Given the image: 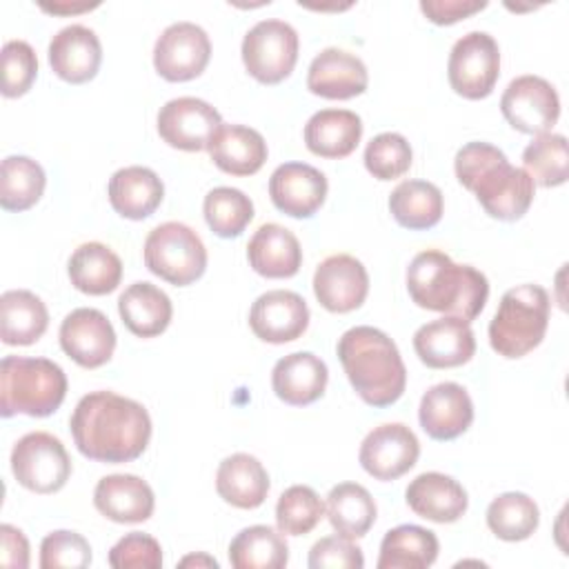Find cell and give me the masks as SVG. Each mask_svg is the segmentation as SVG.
<instances>
[{
  "instance_id": "cell-43",
  "label": "cell",
  "mask_w": 569,
  "mask_h": 569,
  "mask_svg": "<svg viewBox=\"0 0 569 569\" xmlns=\"http://www.w3.org/2000/svg\"><path fill=\"white\" fill-rule=\"evenodd\" d=\"M362 160L373 178L396 180L409 171L413 151L405 136L396 131H385L367 142Z\"/></svg>"
},
{
  "instance_id": "cell-39",
  "label": "cell",
  "mask_w": 569,
  "mask_h": 569,
  "mask_svg": "<svg viewBox=\"0 0 569 569\" xmlns=\"http://www.w3.org/2000/svg\"><path fill=\"white\" fill-rule=\"evenodd\" d=\"M540 525V509L522 491H507L496 496L487 507V527L507 542L527 540Z\"/></svg>"
},
{
  "instance_id": "cell-20",
  "label": "cell",
  "mask_w": 569,
  "mask_h": 569,
  "mask_svg": "<svg viewBox=\"0 0 569 569\" xmlns=\"http://www.w3.org/2000/svg\"><path fill=\"white\" fill-rule=\"evenodd\" d=\"M422 431L440 442L462 436L473 422V402L458 382H438L429 387L418 407Z\"/></svg>"
},
{
  "instance_id": "cell-16",
  "label": "cell",
  "mask_w": 569,
  "mask_h": 569,
  "mask_svg": "<svg viewBox=\"0 0 569 569\" xmlns=\"http://www.w3.org/2000/svg\"><path fill=\"white\" fill-rule=\"evenodd\" d=\"M313 293L331 313H349L367 300L369 273L365 264L349 253L327 256L313 273Z\"/></svg>"
},
{
  "instance_id": "cell-46",
  "label": "cell",
  "mask_w": 569,
  "mask_h": 569,
  "mask_svg": "<svg viewBox=\"0 0 569 569\" xmlns=\"http://www.w3.org/2000/svg\"><path fill=\"white\" fill-rule=\"evenodd\" d=\"M109 565L113 569H160L162 547L153 536L131 531L111 547Z\"/></svg>"
},
{
  "instance_id": "cell-3",
  "label": "cell",
  "mask_w": 569,
  "mask_h": 569,
  "mask_svg": "<svg viewBox=\"0 0 569 569\" xmlns=\"http://www.w3.org/2000/svg\"><path fill=\"white\" fill-rule=\"evenodd\" d=\"M407 291L420 309L471 322L487 305L489 280L476 267L458 264L447 253L427 249L407 267Z\"/></svg>"
},
{
  "instance_id": "cell-31",
  "label": "cell",
  "mask_w": 569,
  "mask_h": 569,
  "mask_svg": "<svg viewBox=\"0 0 569 569\" xmlns=\"http://www.w3.org/2000/svg\"><path fill=\"white\" fill-rule=\"evenodd\" d=\"M118 313L122 325L138 338H156L167 331L173 318L169 296L151 282H133L118 298Z\"/></svg>"
},
{
  "instance_id": "cell-8",
  "label": "cell",
  "mask_w": 569,
  "mask_h": 569,
  "mask_svg": "<svg viewBox=\"0 0 569 569\" xmlns=\"http://www.w3.org/2000/svg\"><path fill=\"white\" fill-rule=\"evenodd\" d=\"M300 40L296 29L278 18L256 22L242 38L240 56L249 76L262 84H278L298 62Z\"/></svg>"
},
{
  "instance_id": "cell-33",
  "label": "cell",
  "mask_w": 569,
  "mask_h": 569,
  "mask_svg": "<svg viewBox=\"0 0 569 569\" xmlns=\"http://www.w3.org/2000/svg\"><path fill=\"white\" fill-rule=\"evenodd\" d=\"M71 284L87 296H107L122 280L120 256L102 242H82L67 264Z\"/></svg>"
},
{
  "instance_id": "cell-19",
  "label": "cell",
  "mask_w": 569,
  "mask_h": 569,
  "mask_svg": "<svg viewBox=\"0 0 569 569\" xmlns=\"http://www.w3.org/2000/svg\"><path fill=\"white\" fill-rule=\"evenodd\" d=\"M413 349L422 365L431 369H451L469 362L476 353V338L467 320L442 316L413 333Z\"/></svg>"
},
{
  "instance_id": "cell-36",
  "label": "cell",
  "mask_w": 569,
  "mask_h": 569,
  "mask_svg": "<svg viewBox=\"0 0 569 569\" xmlns=\"http://www.w3.org/2000/svg\"><path fill=\"white\" fill-rule=\"evenodd\" d=\"M325 513L336 533L356 540L373 527L378 509L373 496L362 485L340 482L329 491Z\"/></svg>"
},
{
  "instance_id": "cell-15",
  "label": "cell",
  "mask_w": 569,
  "mask_h": 569,
  "mask_svg": "<svg viewBox=\"0 0 569 569\" xmlns=\"http://www.w3.org/2000/svg\"><path fill=\"white\" fill-rule=\"evenodd\" d=\"M62 351L84 369L107 365L116 349V331L109 318L93 307H78L60 322Z\"/></svg>"
},
{
  "instance_id": "cell-40",
  "label": "cell",
  "mask_w": 569,
  "mask_h": 569,
  "mask_svg": "<svg viewBox=\"0 0 569 569\" xmlns=\"http://www.w3.org/2000/svg\"><path fill=\"white\" fill-rule=\"evenodd\" d=\"M522 164L533 184L560 187L569 176V151L562 133H538L522 151Z\"/></svg>"
},
{
  "instance_id": "cell-26",
  "label": "cell",
  "mask_w": 569,
  "mask_h": 569,
  "mask_svg": "<svg viewBox=\"0 0 569 569\" xmlns=\"http://www.w3.org/2000/svg\"><path fill=\"white\" fill-rule=\"evenodd\" d=\"M247 260L262 278H291L300 271L302 247L287 227L264 222L249 238Z\"/></svg>"
},
{
  "instance_id": "cell-28",
  "label": "cell",
  "mask_w": 569,
  "mask_h": 569,
  "mask_svg": "<svg viewBox=\"0 0 569 569\" xmlns=\"http://www.w3.org/2000/svg\"><path fill=\"white\" fill-rule=\"evenodd\" d=\"M213 164L229 176H253L267 160V142L260 131L244 124H220L209 147Z\"/></svg>"
},
{
  "instance_id": "cell-6",
  "label": "cell",
  "mask_w": 569,
  "mask_h": 569,
  "mask_svg": "<svg viewBox=\"0 0 569 569\" xmlns=\"http://www.w3.org/2000/svg\"><path fill=\"white\" fill-rule=\"evenodd\" d=\"M551 300L540 284H518L502 293L500 305L489 322L491 349L509 360L533 351L549 327Z\"/></svg>"
},
{
  "instance_id": "cell-45",
  "label": "cell",
  "mask_w": 569,
  "mask_h": 569,
  "mask_svg": "<svg viewBox=\"0 0 569 569\" xmlns=\"http://www.w3.org/2000/svg\"><path fill=\"white\" fill-rule=\"evenodd\" d=\"M91 565V547L78 531L58 529L40 542V567L42 569H84Z\"/></svg>"
},
{
  "instance_id": "cell-5",
  "label": "cell",
  "mask_w": 569,
  "mask_h": 569,
  "mask_svg": "<svg viewBox=\"0 0 569 569\" xmlns=\"http://www.w3.org/2000/svg\"><path fill=\"white\" fill-rule=\"evenodd\" d=\"M67 396V376L49 358L4 356L0 362V413L47 418Z\"/></svg>"
},
{
  "instance_id": "cell-24",
  "label": "cell",
  "mask_w": 569,
  "mask_h": 569,
  "mask_svg": "<svg viewBox=\"0 0 569 569\" xmlns=\"http://www.w3.org/2000/svg\"><path fill=\"white\" fill-rule=\"evenodd\" d=\"M96 509L120 525L144 522L156 507L153 489L147 480L133 473H111L98 480L93 489Z\"/></svg>"
},
{
  "instance_id": "cell-18",
  "label": "cell",
  "mask_w": 569,
  "mask_h": 569,
  "mask_svg": "<svg viewBox=\"0 0 569 569\" xmlns=\"http://www.w3.org/2000/svg\"><path fill=\"white\" fill-rule=\"evenodd\" d=\"M327 191L325 173L307 162H284L269 178L273 207L291 218H311L325 204Z\"/></svg>"
},
{
  "instance_id": "cell-47",
  "label": "cell",
  "mask_w": 569,
  "mask_h": 569,
  "mask_svg": "<svg viewBox=\"0 0 569 569\" xmlns=\"http://www.w3.org/2000/svg\"><path fill=\"white\" fill-rule=\"evenodd\" d=\"M309 567L311 569H362L365 556L351 538L340 533L320 538L309 551Z\"/></svg>"
},
{
  "instance_id": "cell-44",
  "label": "cell",
  "mask_w": 569,
  "mask_h": 569,
  "mask_svg": "<svg viewBox=\"0 0 569 569\" xmlns=\"http://www.w3.org/2000/svg\"><path fill=\"white\" fill-rule=\"evenodd\" d=\"M38 76V58L29 42L7 40L2 47V96H24Z\"/></svg>"
},
{
  "instance_id": "cell-22",
  "label": "cell",
  "mask_w": 569,
  "mask_h": 569,
  "mask_svg": "<svg viewBox=\"0 0 569 569\" xmlns=\"http://www.w3.org/2000/svg\"><path fill=\"white\" fill-rule=\"evenodd\" d=\"M49 64L53 73L71 84H84L96 78L102 62V44L93 29L69 24L49 42Z\"/></svg>"
},
{
  "instance_id": "cell-34",
  "label": "cell",
  "mask_w": 569,
  "mask_h": 569,
  "mask_svg": "<svg viewBox=\"0 0 569 569\" xmlns=\"http://www.w3.org/2000/svg\"><path fill=\"white\" fill-rule=\"evenodd\" d=\"M440 551L433 531L418 525H398L380 542L378 569H427Z\"/></svg>"
},
{
  "instance_id": "cell-21",
  "label": "cell",
  "mask_w": 569,
  "mask_h": 569,
  "mask_svg": "<svg viewBox=\"0 0 569 569\" xmlns=\"http://www.w3.org/2000/svg\"><path fill=\"white\" fill-rule=\"evenodd\" d=\"M369 73L365 62L345 49L327 47L309 64L307 89L327 100H349L367 91Z\"/></svg>"
},
{
  "instance_id": "cell-41",
  "label": "cell",
  "mask_w": 569,
  "mask_h": 569,
  "mask_svg": "<svg viewBox=\"0 0 569 569\" xmlns=\"http://www.w3.org/2000/svg\"><path fill=\"white\" fill-rule=\"evenodd\" d=\"M202 213L216 236L238 238L253 220V202L236 187H216L204 196Z\"/></svg>"
},
{
  "instance_id": "cell-10",
  "label": "cell",
  "mask_w": 569,
  "mask_h": 569,
  "mask_svg": "<svg viewBox=\"0 0 569 569\" xmlns=\"http://www.w3.org/2000/svg\"><path fill=\"white\" fill-rule=\"evenodd\" d=\"M451 89L467 100L487 98L500 78V49L487 31H469L456 40L447 62Z\"/></svg>"
},
{
  "instance_id": "cell-4",
  "label": "cell",
  "mask_w": 569,
  "mask_h": 569,
  "mask_svg": "<svg viewBox=\"0 0 569 569\" xmlns=\"http://www.w3.org/2000/svg\"><path fill=\"white\" fill-rule=\"evenodd\" d=\"M336 353L353 391L369 407H389L407 387V369L396 342L380 329L360 325L347 329Z\"/></svg>"
},
{
  "instance_id": "cell-51",
  "label": "cell",
  "mask_w": 569,
  "mask_h": 569,
  "mask_svg": "<svg viewBox=\"0 0 569 569\" xmlns=\"http://www.w3.org/2000/svg\"><path fill=\"white\" fill-rule=\"evenodd\" d=\"M218 567V560L211 558V556H204V553H198V556H187L180 560V567Z\"/></svg>"
},
{
  "instance_id": "cell-42",
  "label": "cell",
  "mask_w": 569,
  "mask_h": 569,
  "mask_svg": "<svg viewBox=\"0 0 569 569\" xmlns=\"http://www.w3.org/2000/svg\"><path fill=\"white\" fill-rule=\"evenodd\" d=\"M325 516V502L307 485L284 489L276 502V525L284 536H305L316 529Z\"/></svg>"
},
{
  "instance_id": "cell-9",
  "label": "cell",
  "mask_w": 569,
  "mask_h": 569,
  "mask_svg": "<svg viewBox=\"0 0 569 569\" xmlns=\"http://www.w3.org/2000/svg\"><path fill=\"white\" fill-rule=\"evenodd\" d=\"M11 471L24 489L56 493L71 476V458L60 438L47 431H31L13 445Z\"/></svg>"
},
{
  "instance_id": "cell-38",
  "label": "cell",
  "mask_w": 569,
  "mask_h": 569,
  "mask_svg": "<svg viewBox=\"0 0 569 569\" xmlns=\"http://www.w3.org/2000/svg\"><path fill=\"white\" fill-rule=\"evenodd\" d=\"M47 176L29 156H7L0 167V204L4 211H27L44 193Z\"/></svg>"
},
{
  "instance_id": "cell-2",
  "label": "cell",
  "mask_w": 569,
  "mask_h": 569,
  "mask_svg": "<svg viewBox=\"0 0 569 569\" xmlns=\"http://www.w3.org/2000/svg\"><path fill=\"white\" fill-rule=\"evenodd\" d=\"M458 182L473 191L480 207L496 220L513 222L522 218L531 202L536 184L520 167L509 164L507 156L489 142H467L453 158Z\"/></svg>"
},
{
  "instance_id": "cell-29",
  "label": "cell",
  "mask_w": 569,
  "mask_h": 569,
  "mask_svg": "<svg viewBox=\"0 0 569 569\" xmlns=\"http://www.w3.org/2000/svg\"><path fill=\"white\" fill-rule=\"evenodd\" d=\"M362 120L349 109H320L305 124V144L313 156L340 160L356 151Z\"/></svg>"
},
{
  "instance_id": "cell-13",
  "label": "cell",
  "mask_w": 569,
  "mask_h": 569,
  "mask_svg": "<svg viewBox=\"0 0 569 569\" xmlns=\"http://www.w3.org/2000/svg\"><path fill=\"white\" fill-rule=\"evenodd\" d=\"M420 456L416 433L402 422H385L373 427L358 451L360 467L376 480L389 482L405 476Z\"/></svg>"
},
{
  "instance_id": "cell-27",
  "label": "cell",
  "mask_w": 569,
  "mask_h": 569,
  "mask_svg": "<svg viewBox=\"0 0 569 569\" xmlns=\"http://www.w3.org/2000/svg\"><path fill=\"white\" fill-rule=\"evenodd\" d=\"M107 193L116 213L127 220H144L160 207L164 184L153 169L131 164L109 178Z\"/></svg>"
},
{
  "instance_id": "cell-1",
  "label": "cell",
  "mask_w": 569,
  "mask_h": 569,
  "mask_svg": "<svg viewBox=\"0 0 569 569\" xmlns=\"http://www.w3.org/2000/svg\"><path fill=\"white\" fill-rule=\"evenodd\" d=\"M78 451L96 462H131L144 453L151 440V416L131 398L116 391L82 396L69 418Z\"/></svg>"
},
{
  "instance_id": "cell-37",
  "label": "cell",
  "mask_w": 569,
  "mask_h": 569,
  "mask_svg": "<svg viewBox=\"0 0 569 569\" xmlns=\"http://www.w3.org/2000/svg\"><path fill=\"white\" fill-rule=\"evenodd\" d=\"M229 562L236 569H282L289 562V545L278 529L251 525L229 542Z\"/></svg>"
},
{
  "instance_id": "cell-50",
  "label": "cell",
  "mask_w": 569,
  "mask_h": 569,
  "mask_svg": "<svg viewBox=\"0 0 569 569\" xmlns=\"http://www.w3.org/2000/svg\"><path fill=\"white\" fill-rule=\"evenodd\" d=\"M98 7V2H93V4H89V2H53V4H47V2H42L40 4V9L42 11H47V13H56V16H67V13H82V11H91V9H96Z\"/></svg>"
},
{
  "instance_id": "cell-30",
  "label": "cell",
  "mask_w": 569,
  "mask_h": 569,
  "mask_svg": "<svg viewBox=\"0 0 569 569\" xmlns=\"http://www.w3.org/2000/svg\"><path fill=\"white\" fill-rule=\"evenodd\" d=\"M216 491L236 509H256L267 500L269 473L256 456L231 453L218 465Z\"/></svg>"
},
{
  "instance_id": "cell-14",
  "label": "cell",
  "mask_w": 569,
  "mask_h": 569,
  "mask_svg": "<svg viewBox=\"0 0 569 569\" xmlns=\"http://www.w3.org/2000/svg\"><path fill=\"white\" fill-rule=\"evenodd\" d=\"M160 138L180 151H202L222 124L220 113L200 98L182 96L164 102L158 111Z\"/></svg>"
},
{
  "instance_id": "cell-11",
  "label": "cell",
  "mask_w": 569,
  "mask_h": 569,
  "mask_svg": "<svg viewBox=\"0 0 569 569\" xmlns=\"http://www.w3.org/2000/svg\"><path fill=\"white\" fill-rule=\"evenodd\" d=\"M500 111L505 120L520 133H547L560 118V98L553 84L540 76L513 78L502 98Z\"/></svg>"
},
{
  "instance_id": "cell-17",
  "label": "cell",
  "mask_w": 569,
  "mask_h": 569,
  "mask_svg": "<svg viewBox=\"0 0 569 569\" xmlns=\"http://www.w3.org/2000/svg\"><path fill=\"white\" fill-rule=\"evenodd\" d=\"M249 327L256 338L264 342H293L309 327V307L296 291L271 289L253 300L249 309Z\"/></svg>"
},
{
  "instance_id": "cell-23",
  "label": "cell",
  "mask_w": 569,
  "mask_h": 569,
  "mask_svg": "<svg viewBox=\"0 0 569 569\" xmlns=\"http://www.w3.org/2000/svg\"><path fill=\"white\" fill-rule=\"evenodd\" d=\"M405 500L416 516L438 525L460 520L469 507L465 487L440 471H425L416 476L405 489Z\"/></svg>"
},
{
  "instance_id": "cell-12",
  "label": "cell",
  "mask_w": 569,
  "mask_h": 569,
  "mask_svg": "<svg viewBox=\"0 0 569 569\" xmlns=\"http://www.w3.org/2000/svg\"><path fill=\"white\" fill-rule=\"evenodd\" d=\"M211 58V40L196 22L169 24L153 44V67L169 82H187L198 78Z\"/></svg>"
},
{
  "instance_id": "cell-49",
  "label": "cell",
  "mask_w": 569,
  "mask_h": 569,
  "mask_svg": "<svg viewBox=\"0 0 569 569\" xmlns=\"http://www.w3.org/2000/svg\"><path fill=\"white\" fill-rule=\"evenodd\" d=\"M0 562L13 569L29 567V542L13 525H0Z\"/></svg>"
},
{
  "instance_id": "cell-35",
  "label": "cell",
  "mask_w": 569,
  "mask_h": 569,
  "mask_svg": "<svg viewBox=\"0 0 569 569\" xmlns=\"http://www.w3.org/2000/svg\"><path fill=\"white\" fill-rule=\"evenodd\" d=\"M393 220L409 231H425L440 222L445 211L442 191L427 180H402L389 193Z\"/></svg>"
},
{
  "instance_id": "cell-32",
  "label": "cell",
  "mask_w": 569,
  "mask_h": 569,
  "mask_svg": "<svg viewBox=\"0 0 569 569\" xmlns=\"http://www.w3.org/2000/svg\"><path fill=\"white\" fill-rule=\"evenodd\" d=\"M49 327V311L42 298L29 289H9L0 296V338L9 347L38 342Z\"/></svg>"
},
{
  "instance_id": "cell-25",
  "label": "cell",
  "mask_w": 569,
  "mask_h": 569,
  "mask_svg": "<svg viewBox=\"0 0 569 569\" xmlns=\"http://www.w3.org/2000/svg\"><path fill=\"white\" fill-rule=\"evenodd\" d=\"M329 369L322 358L311 351H296L280 358L271 371L273 393L291 407H307L322 398Z\"/></svg>"
},
{
  "instance_id": "cell-48",
  "label": "cell",
  "mask_w": 569,
  "mask_h": 569,
  "mask_svg": "<svg viewBox=\"0 0 569 569\" xmlns=\"http://www.w3.org/2000/svg\"><path fill=\"white\" fill-rule=\"evenodd\" d=\"M487 7L485 0H422L420 11L433 24L460 22Z\"/></svg>"
},
{
  "instance_id": "cell-7",
  "label": "cell",
  "mask_w": 569,
  "mask_h": 569,
  "mask_svg": "<svg viewBox=\"0 0 569 569\" xmlns=\"http://www.w3.org/2000/svg\"><path fill=\"white\" fill-rule=\"evenodd\" d=\"M147 269L176 287H187L202 278L207 269V247L184 222H162L149 231L142 247Z\"/></svg>"
}]
</instances>
